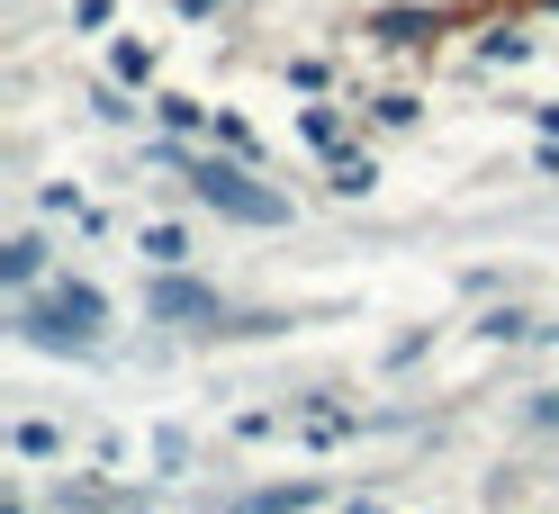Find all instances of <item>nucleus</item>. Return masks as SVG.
<instances>
[{
	"label": "nucleus",
	"instance_id": "21",
	"mask_svg": "<svg viewBox=\"0 0 559 514\" xmlns=\"http://www.w3.org/2000/svg\"><path fill=\"white\" fill-rule=\"evenodd\" d=\"M226 10V0H181V19H217Z\"/></svg>",
	"mask_w": 559,
	"mask_h": 514
},
{
	"label": "nucleus",
	"instance_id": "7",
	"mask_svg": "<svg viewBox=\"0 0 559 514\" xmlns=\"http://www.w3.org/2000/svg\"><path fill=\"white\" fill-rule=\"evenodd\" d=\"M37 208H46L55 226H82V235H99V208H91V199H82V190H63V181H55L46 199H37Z\"/></svg>",
	"mask_w": 559,
	"mask_h": 514
},
{
	"label": "nucleus",
	"instance_id": "12",
	"mask_svg": "<svg viewBox=\"0 0 559 514\" xmlns=\"http://www.w3.org/2000/svg\"><path fill=\"white\" fill-rule=\"evenodd\" d=\"M298 433H307V442H343V433H353V406H307Z\"/></svg>",
	"mask_w": 559,
	"mask_h": 514
},
{
	"label": "nucleus",
	"instance_id": "18",
	"mask_svg": "<svg viewBox=\"0 0 559 514\" xmlns=\"http://www.w3.org/2000/svg\"><path fill=\"white\" fill-rule=\"evenodd\" d=\"M317 497H325V488H317V478H289V488H262L253 505H271V514H280V505H317Z\"/></svg>",
	"mask_w": 559,
	"mask_h": 514
},
{
	"label": "nucleus",
	"instance_id": "6",
	"mask_svg": "<svg viewBox=\"0 0 559 514\" xmlns=\"http://www.w3.org/2000/svg\"><path fill=\"white\" fill-rule=\"evenodd\" d=\"M135 253H145L154 271H181V262H190V235H181V226H145V235H135Z\"/></svg>",
	"mask_w": 559,
	"mask_h": 514
},
{
	"label": "nucleus",
	"instance_id": "9",
	"mask_svg": "<svg viewBox=\"0 0 559 514\" xmlns=\"http://www.w3.org/2000/svg\"><path fill=\"white\" fill-rule=\"evenodd\" d=\"M379 37H389V46H425L433 37V10H379Z\"/></svg>",
	"mask_w": 559,
	"mask_h": 514
},
{
	"label": "nucleus",
	"instance_id": "5",
	"mask_svg": "<svg viewBox=\"0 0 559 514\" xmlns=\"http://www.w3.org/2000/svg\"><path fill=\"white\" fill-rule=\"evenodd\" d=\"M109 73H118L127 91H154V46H145V37H118V46H109Z\"/></svg>",
	"mask_w": 559,
	"mask_h": 514
},
{
	"label": "nucleus",
	"instance_id": "16",
	"mask_svg": "<svg viewBox=\"0 0 559 514\" xmlns=\"http://www.w3.org/2000/svg\"><path fill=\"white\" fill-rule=\"evenodd\" d=\"M298 127H307V145H317V154H343V109H307Z\"/></svg>",
	"mask_w": 559,
	"mask_h": 514
},
{
	"label": "nucleus",
	"instance_id": "2",
	"mask_svg": "<svg viewBox=\"0 0 559 514\" xmlns=\"http://www.w3.org/2000/svg\"><path fill=\"white\" fill-rule=\"evenodd\" d=\"M10 325L19 343H37V352H99L109 343V298H99L91 280H37V289H19L10 298Z\"/></svg>",
	"mask_w": 559,
	"mask_h": 514
},
{
	"label": "nucleus",
	"instance_id": "3",
	"mask_svg": "<svg viewBox=\"0 0 559 514\" xmlns=\"http://www.w3.org/2000/svg\"><path fill=\"white\" fill-rule=\"evenodd\" d=\"M154 316H207V325H226V307H217V289L181 280V271H163V280H154Z\"/></svg>",
	"mask_w": 559,
	"mask_h": 514
},
{
	"label": "nucleus",
	"instance_id": "17",
	"mask_svg": "<svg viewBox=\"0 0 559 514\" xmlns=\"http://www.w3.org/2000/svg\"><path fill=\"white\" fill-rule=\"evenodd\" d=\"M118 91H127V82L109 73V82H99V91H91V109H99V118H109V127H135V109H127V99H118Z\"/></svg>",
	"mask_w": 559,
	"mask_h": 514
},
{
	"label": "nucleus",
	"instance_id": "1",
	"mask_svg": "<svg viewBox=\"0 0 559 514\" xmlns=\"http://www.w3.org/2000/svg\"><path fill=\"white\" fill-rule=\"evenodd\" d=\"M154 163H171L190 181V199L199 208H217V217H235V226H289V199L280 190H262V163H243V154H190L181 135L163 127V145H154Z\"/></svg>",
	"mask_w": 559,
	"mask_h": 514
},
{
	"label": "nucleus",
	"instance_id": "10",
	"mask_svg": "<svg viewBox=\"0 0 559 514\" xmlns=\"http://www.w3.org/2000/svg\"><path fill=\"white\" fill-rule=\"evenodd\" d=\"M154 118H163L171 135H199V127L217 118V109H199V99H181V91H163V99H154Z\"/></svg>",
	"mask_w": 559,
	"mask_h": 514
},
{
	"label": "nucleus",
	"instance_id": "15",
	"mask_svg": "<svg viewBox=\"0 0 559 514\" xmlns=\"http://www.w3.org/2000/svg\"><path fill=\"white\" fill-rule=\"evenodd\" d=\"M523 55H533V37H514V27H487L478 37V63H523Z\"/></svg>",
	"mask_w": 559,
	"mask_h": 514
},
{
	"label": "nucleus",
	"instance_id": "14",
	"mask_svg": "<svg viewBox=\"0 0 559 514\" xmlns=\"http://www.w3.org/2000/svg\"><path fill=\"white\" fill-rule=\"evenodd\" d=\"M10 442H19L27 461H55V452H63V433H55V425H37V416H27V425H10Z\"/></svg>",
	"mask_w": 559,
	"mask_h": 514
},
{
	"label": "nucleus",
	"instance_id": "11",
	"mask_svg": "<svg viewBox=\"0 0 559 514\" xmlns=\"http://www.w3.org/2000/svg\"><path fill=\"white\" fill-rule=\"evenodd\" d=\"M334 190H343V199H370V190H379V163H370V154H334Z\"/></svg>",
	"mask_w": 559,
	"mask_h": 514
},
{
	"label": "nucleus",
	"instance_id": "20",
	"mask_svg": "<svg viewBox=\"0 0 559 514\" xmlns=\"http://www.w3.org/2000/svg\"><path fill=\"white\" fill-rule=\"evenodd\" d=\"M533 127H542V135H559V99H533Z\"/></svg>",
	"mask_w": 559,
	"mask_h": 514
},
{
	"label": "nucleus",
	"instance_id": "13",
	"mask_svg": "<svg viewBox=\"0 0 559 514\" xmlns=\"http://www.w3.org/2000/svg\"><path fill=\"white\" fill-rule=\"evenodd\" d=\"M370 118L389 127V135H406L415 118H425V99H415V91H389V99H370Z\"/></svg>",
	"mask_w": 559,
	"mask_h": 514
},
{
	"label": "nucleus",
	"instance_id": "19",
	"mask_svg": "<svg viewBox=\"0 0 559 514\" xmlns=\"http://www.w3.org/2000/svg\"><path fill=\"white\" fill-rule=\"evenodd\" d=\"M478 334H487V343H523V334H533V325H523V316H514V307H497V316H487Z\"/></svg>",
	"mask_w": 559,
	"mask_h": 514
},
{
	"label": "nucleus",
	"instance_id": "4",
	"mask_svg": "<svg viewBox=\"0 0 559 514\" xmlns=\"http://www.w3.org/2000/svg\"><path fill=\"white\" fill-rule=\"evenodd\" d=\"M46 280V235H10V244H0V289H37Z\"/></svg>",
	"mask_w": 559,
	"mask_h": 514
},
{
	"label": "nucleus",
	"instance_id": "8",
	"mask_svg": "<svg viewBox=\"0 0 559 514\" xmlns=\"http://www.w3.org/2000/svg\"><path fill=\"white\" fill-rule=\"evenodd\" d=\"M207 135H217V145H226V154H243V163H271V154H262V135H253V127H243L235 109H217V118H207Z\"/></svg>",
	"mask_w": 559,
	"mask_h": 514
}]
</instances>
